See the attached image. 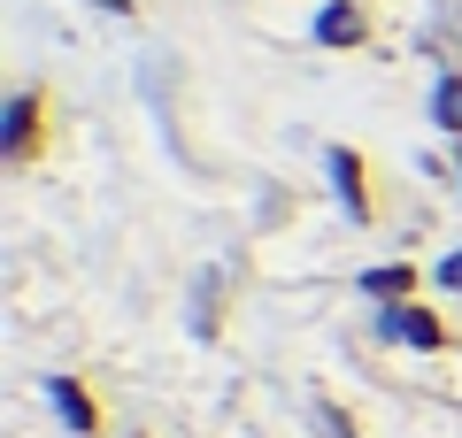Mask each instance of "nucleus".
Returning <instances> with one entry per match:
<instances>
[{
    "label": "nucleus",
    "mask_w": 462,
    "mask_h": 438,
    "mask_svg": "<svg viewBox=\"0 0 462 438\" xmlns=\"http://www.w3.org/2000/svg\"><path fill=\"white\" fill-rule=\"evenodd\" d=\"M378 331L385 346H409V354H447L455 346V331H447V315L431 308V300H393V308H378Z\"/></svg>",
    "instance_id": "f257e3e1"
},
{
    "label": "nucleus",
    "mask_w": 462,
    "mask_h": 438,
    "mask_svg": "<svg viewBox=\"0 0 462 438\" xmlns=\"http://www.w3.org/2000/svg\"><path fill=\"white\" fill-rule=\"evenodd\" d=\"M39 154H47V93L23 85V93L8 100V115H0V162H8V169H32Z\"/></svg>",
    "instance_id": "f03ea898"
},
{
    "label": "nucleus",
    "mask_w": 462,
    "mask_h": 438,
    "mask_svg": "<svg viewBox=\"0 0 462 438\" xmlns=\"http://www.w3.org/2000/svg\"><path fill=\"white\" fill-rule=\"evenodd\" d=\"M324 178H331V193H339V208L355 224H378V185H370V162L355 146H324Z\"/></svg>",
    "instance_id": "7ed1b4c3"
},
{
    "label": "nucleus",
    "mask_w": 462,
    "mask_h": 438,
    "mask_svg": "<svg viewBox=\"0 0 462 438\" xmlns=\"http://www.w3.org/2000/svg\"><path fill=\"white\" fill-rule=\"evenodd\" d=\"M309 47H331V54L370 47V0H324L309 16Z\"/></svg>",
    "instance_id": "20e7f679"
},
{
    "label": "nucleus",
    "mask_w": 462,
    "mask_h": 438,
    "mask_svg": "<svg viewBox=\"0 0 462 438\" xmlns=\"http://www.w3.org/2000/svg\"><path fill=\"white\" fill-rule=\"evenodd\" d=\"M47 400H54V415H62V423H69L78 438H100V431H108L100 400H93V392L78 385V377H54V385H47Z\"/></svg>",
    "instance_id": "39448f33"
},
{
    "label": "nucleus",
    "mask_w": 462,
    "mask_h": 438,
    "mask_svg": "<svg viewBox=\"0 0 462 438\" xmlns=\"http://www.w3.org/2000/svg\"><path fill=\"white\" fill-rule=\"evenodd\" d=\"M416 261H378V269H363V292L378 300V308H393V300H416Z\"/></svg>",
    "instance_id": "423d86ee"
},
{
    "label": "nucleus",
    "mask_w": 462,
    "mask_h": 438,
    "mask_svg": "<svg viewBox=\"0 0 462 438\" xmlns=\"http://www.w3.org/2000/svg\"><path fill=\"white\" fill-rule=\"evenodd\" d=\"M431 131H447V139H462V69H439L431 78V100H424Z\"/></svg>",
    "instance_id": "0eeeda50"
},
{
    "label": "nucleus",
    "mask_w": 462,
    "mask_h": 438,
    "mask_svg": "<svg viewBox=\"0 0 462 438\" xmlns=\"http://www.w3.org/2000/svg\"><path fill=\"white\" fill-rule=\"evenodd\" d=\"M431 285H439V292H455V300H462V246H447V254L431 261Z\"/></svg>",
    "instance_id": "6e6552de"
},
{
    "label": "nucleus",
    "mask_w": 462,
    "mask_h": 438,
    "mask_svg": "<svg viewBox=\"0 0 462 438\" xmlns=\"http://www.w3.org/2000/svg\"><path fill=\"white\" fill-rule=\"evenodd\" d=\"M324 431H331V438H363V431H355V423L339 415V407H324Z\"/></svg>",
    "instance_id": "1a4fd4ad"
},
{
    "label": "nucleus",
    "mask_w": 462,
    "mask_h": 438,
    "mask_svg": "<svg viewBox=\"0 0 462 438\" xmlns=\"http://www.w3.org/2000/svg\"><path fill=\"white\" fill-rule=\"evenodd\" d=\"M93 8H116V16H132V0H93Z\"/></svg>",
    "instance_id": "9d476101"
},
{
    "label": "nucleus",
    "mask_w": 462,
    "mask_h": 438,
    "mask_svg": "<svg viewBox=\"0 0 462 438\" xmlns=\"http://www.w3.org/2000/svg\"><path fill=\"white\" fill-rule=\"evenodd\" d=\"M455 169H462V162H455Z\"/></svg>",
    "instance_id": "9b49d317"
}]
</instances>
